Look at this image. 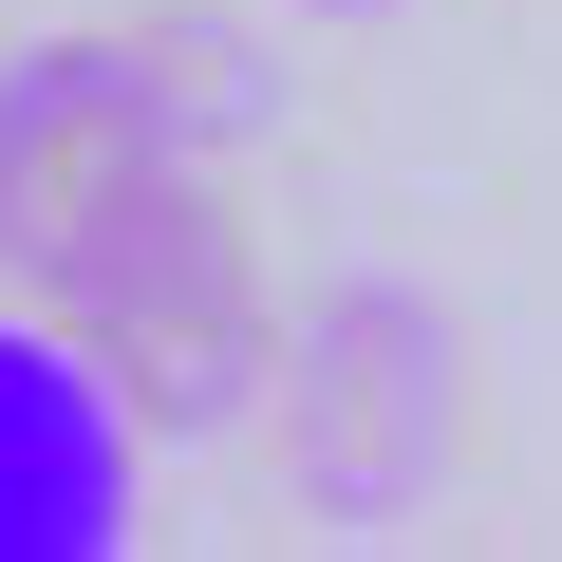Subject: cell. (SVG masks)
Masks as SVG:
<instances>
[{"mask_svg": "<svg viewBox=\"0 0 562 562\" xmlns=\"http://www.w3.org/2000/svg\"><path fill=\"white\" fill-rule=\"evenodd\" d=\"M188 150H206V76L169 38H20L0 57V262L38 281Z\"/></svg>", "mask_w": 562, "mask_h": 562, "instance_id": "3957f363", "label": "cell"}, {"mask_svg": "<svg viewBox=\"0 0 562 562\" xmlns=\"http://www.w3.org/2000/svg\"><path fill=\"white\" fill-rule=\"evenodd\" d=\"M132 469H150V431L113 413V375L57 319H0V562H113Z\"/></svg>", "mask_w": 562, "mask_h": 562, "instance_id": "277c9868", "label": "cell"}, {"mask_svg": "<svg viewBox=\"0 0 562 562\" xmlns=\"http://www.w3.org/2000/svg\"><path fill=\"white\" fill-rule=\"evenodd\" d=\"M262 413H281V469H301L319 525H394L450 487V431H469V319L431 281H338V301L262 357Z\"/></svg>", "mask_w": 562, "mask_h": 562, "instance_id": "7a4b0ae2", "label": "cell"}, {"mask_svg": "<svg viewBox=\"0 0 562 562\" xmlns=\"http://www.w3.org/2000/svg\"><path fill=\"white\" fill-rule=\"evenodd\" d=\"M38 301H57V338L113 375V413H132V431H225V413H262L281 319H262L244 188H225L206 150H188V169H150L94 244H57V262H38Z\"/></svg>", "mask_w": 562, "mask_h": 562, "instance_id": "6da1fadb", "label": "cell"}, {"mask_svg": "<svg viewBox=\"0 0 562 562\" xmlns=\"http://www.w3.org/2000/svg\"><path fill=\"white\" fill-rule=\"evenodd\" d=\"M301 20H375V0H301Z\"/></svg>", "mask_w": 562, "mask_h": 562, "instance_id": "5b68a950", "label": "cell"}]
</instances>
